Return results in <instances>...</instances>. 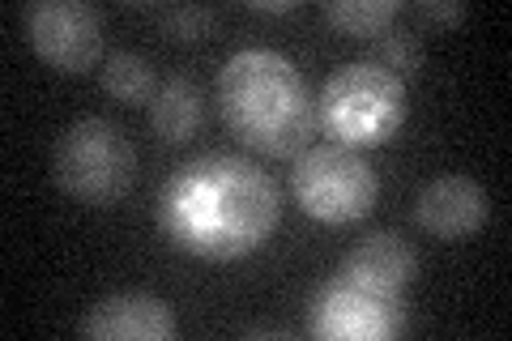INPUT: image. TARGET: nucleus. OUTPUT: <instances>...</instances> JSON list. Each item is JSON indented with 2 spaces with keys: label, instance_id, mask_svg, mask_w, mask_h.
Returning <instances> with one entry per match:
<instances>
[{
  "label": "nucleus",
  "instance_id": "9",
  "mask_svg": "<svg viewBox=\"0 0 512 341\" xmlns=\"http://www.w3.org/2000/svg\"><path fill=\"white\" fill-rule=\"evenodd\" d=\"M487 214H491V201L483 184H474L470 175H440V180H431L414 197V222L431 239H444V243L474 235L487 222Z\"/></svg>",
  "mask_w": 512,
  "mask_h": 341
},
{
  "label": "nucleus",
  "instance_id": "16",
  "mask_svg": "<svg viewBox=\"0 0 512 341\" xmlns=\"http://www.w3.org/2000/svg\"><path fill=\"white\" fill-rule=\"evenodd\" d=\"M466 13H470V9L461 5V0H448V5H444V0H423V5H419V18H423V22H444V26L461 22Z\"/></svg>",
  "mask_w": 512,
  "mask_h": 341
},
{
  "label": "nucleus",
  "instance_id": "8",
  "mask_svg": "<svg viewBox=\"0 0 512 341\" xmlns=\"http://www.w3.org/2000/svg\"><path fill=\"white\" fill-rule=\"evenodd\" d=\"M77 329L94 341H171L175 312L171 303L146 295V290H120V295L94 303Z\"/></svg>",
  "mask_w": 512,
  "mask_h": 341
},
{
  "label": "nucleus",
  "instance_id": "10",
  "mask_svg": "<svg viewBox=\"0 0 512 341\" xmlns=\"http://www.w3.org/2000/svg\"><path fill=\"white\" fill-rule=\"evenodd\" d=\"M419 273V252L410 248V239L393 235V231H376L359 239L342 261V278L355 282L372 295H402Z\"/></svg>",
  "mask_w": 512,
  "mask_h": 341
},
{
  "label": "nucleus",
  "instance_id": "17",
  "mask_svg": "<svg viewBox=\"0 0 512 341\" xmlns=\"http://www.w3.org/2000/svg\"><path fill=\"white\" fill-rule=\"evenodd\" d=\"M252 9L256 13H295L299 5L295 0H252Z\"/></svg>",
  "mask_w": 512,
  "mask_h": 341
},
{
  "label": "nucleus",
  "instance_id": "5",
  "mask_svg": "<svg viewBox=\"0 0 512 341\" xmlns=\"http://www.w3.org/2000/svg\"><path fill=\"white\" fill-rule=\"evenodd\" d=\"M291 192H295V205L308 218L346 226L372 214L380 180L372 162L363 158V150L329 141V145H308L299 154L291 171Z\"/></svg>",
  "mask_w": 512,
  "mask_h": 341
},
{
  "label": "nucleus",
  "instance_id": "3",
  "mask_svg": "<svg viewBox=\"0 0 512 341\" xmlns=\"http://www.w3.org/2000/svg\"><path fill=\"white\" fill-rule=\"evenodd\" d=\"M406 120V81L372 60L342 64L325 81L316 103V124L350 150L384 145Z\"/></svg>",
  "mask_w": 512,
  "mask_h": 341
},
{
  "label": "nucleus",
  "instance_id": "2",
  "mask_svg": "<svg viewBox=\"0 0 512 341\" xmlns=\"http://www.w3.org/2000/svg\"><path fill=\"white\" fill-rule=\"evenodd\" d=\"M218 107L227 128L256 154L291 158L316 137V103L282 52L248 47L218 73Z\"/></svg>",
  "mask_w": 512,
  "mask_h": 341
},
{
  "label": "nucleus",
  "instance_id": "15",
  "mask_svg": "<svg viewBox=\"0 0 512 341\" xmlns=\"http://www.w3.org/2000/svg\"><path fill=\"white\" fill-rule=\"evenodd\" d=\"M218 13L205 9V5H167L158 9V26H163V35L175 39V43H197L214 30Z\"/></svg>",
  "mask_w": 512,
  "mask_h": 341
},
{
  "label": "nucleus",
  "instance_id": "4",
  "mask_svg": "<svg viewBox=\"0 0 512 341\" xmlns=\"http://www.w3.org/2000/svg\"><path fill=\"white\" fill-rule=\"evenodd\" d=\"M52 180L86 205H116L137 180V150L128 133L103 116L73 120L56 137Z\"/></svg>",
  "mask_w": 512,
  "mask_h": 341
},
{
  "label": "nucleus",
  "instance_id": "7",
  "mask_svg": "<svg viewBox=\"0 0 512 341\" xmlns=\"http://www.w3.org/2000/svg\"><path fill=\"white\" fill-rule=\"evenodd\" d=\"M26 35L56 73H90L103 56V13L82 0H39L26 13Z\"/></svg>",
  "mask_w": 512,
  "mask_h": 341
},
{
  "label": "nucleus",
  "instance_id": "1",
  "mask_svg": "<svg viewBox=\"0 0 512 341\" xmlns=\"http://www.w3.org/2000/svg\"><path fill=\"white\" fill-rule=\"evenodd\" d=\"M278 214V184L256 171V162L235 154H201L175 167L158 197L163 235L201 261H239L261 252Z\"/></svg>",
  "mask_w": 512,
  "mask_h": 341
},
{
  "label": "nucleus",
  "instance_id": "13",
  "mask_svg": "<svg viewBox=\"0 0 512 341\" xmlns=\"http://www.w3.org/2000/svg\"><path fill=\"white\" fill-rule=\"evenodd\" d=\"M103 90L124 107H141L154 99V69L141 52H116L103 64Z\"/></svg>",
  "mask_w": 512,
  "mask_h": 341
},
{
  "label": "nucleus",
  "instance_id": "11",
  "mask_svg": "<svg viewBox=\"0 0 512 341\" xmlns=\"http://www.w3.org/2000/svg\"><path fill=\"white\" fill-rule=\"evenodd\" d=\"M205 124V99L188 77H167L150 99V128L167 145H184Z\"/></svg>",
  "mask_w": 512,
  "mask_h": 341
},
{
  "label": "nucleus",
  "instance_id": "12",
  "mask_svg": "<svg viewBox=\"0 0 512 341\" xmlns=\"http://www.w3.org/2000/svg\"><path fill=\"white\" fill-rule=\"evenodd\" d=\"M397 13H402L397 0H333L325 5V22L350 39H372L397 22Z\"/></svg>",
  "mask_w": 512,
  "mask_h": 341
},
{
  "label": "nucleus",
  "instance_id": "14",
  "mask_svg": "<svg viewBox=\"0 0 512 341\" xmlns=\"http://www.w3.org/2000/svg\"><path fill=\"white\" fill-rule=\"evenodd\" d=\"M372 64L389 69L393 77L419 73V64H423V43H419V35H414L410 26H389V30H384V35L376 39V56H372Z\"/></svg>",
  "mask_w": 512,
  "mask_h": 341
},
{
  "label": "nucleus",
  "instance_id": "6",
  "mask_svg": "<svg viewBox=\"0 0 512 341\" xmlns=\"http://www.w3.org/2000/svg\"><path fill=\"white\" fill-rule=\"evenodd\" d=\"M308 333L325 341H389L406 333V303L402 295H372L338 273L333 282L316 286Z\"/></svg>",
  "mask_w": 512,
  "mask_h": 341
}]
</instances>
